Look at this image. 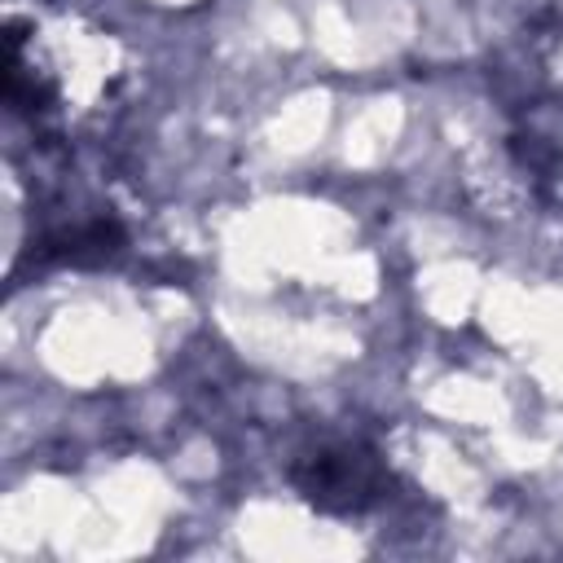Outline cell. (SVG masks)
<instances>
[{"label": "cell", "mask_w": 563, "mask_h": 563, "mask_svg": "<svg viewBox=\"0 0 563 563\" xmlns=\"http://www.w3.org/2000/svg\"><path fill=\"white\" fill-rule=\"evenodd\" d=\"M295 493L321 515H365L391 497V471L365 440H325L290 462Z\"/></svg>", "instance_id": "cell-1"}]
</instances>
